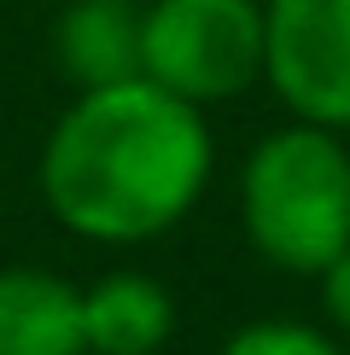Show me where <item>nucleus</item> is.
I'll return each instance as SVG.
<instances>
[{
  "label": "nucleus",
  "mask_w": 350,
  "mask_h": 355,
  "mask_svg": "<svg viewBox=\"0 0 350 355\" xmlns=\"http://www.w3.org/2000/svg\"><path fill=\"white\" fill-rule=\"evenodd\" d=\"M204 111L152 76L82 87L41 146V198L58 227L99 245H140L181 221L210 187Z\"/></svg>",
  "instance_id": "obj_1"
},
{
  "label": "nucleus",
  "mask_w": 350,
  "mask_h": 355,
  "mask_svg": "<svg viewBox=\"0 0 350 355\" xmlns=\"http://www.w3.org/2000/svg\"><path fill=\"white\" fill-rule=\"evenodd\" d=\"M240 221L262 262L321 274L350 250V152L333 128L286 123L240 169Z\"/></svg>",
  "instance_id": "obj_2"
},
{
  "label": "nucleus",
  "mask_w": 350,
  "mask_h": 355,
  "mask_svg": "<svg viewBox=\"0 0 350 355\" xmlns=\"http://www.w3.org/2000/svg\"><path fill=\"white\" fill-rule=\"evenodd\" d=\"M269 18L262 0H152L140 35V76L187 105H222L262 82Z\"/></svg>",
  "instance_id": "obj_3"
},
{
  "label": "nucleus",
  "mask_w": 350,
  "mask_h": 355,
  "mask_svg": "<svg viewBox=\"0 0 350 355\" xmlns=\"http://www.w3.org/2000/svg\"><path fill=\"white\" fill-rule=\"evenodd\" d=\"M262 76L298 123L350 128V0H269Z\"/></svg>",
  "instance_id": "obj_4"
},
{
  "label": "nucleus",
  "mask_w": 350,
  "mask_h": 355,
  "mask_svg": "<svg viewBox=\"0 0 350 355\" xmlns=\"http://www.w3.org/2000/svg\"><path fill=\"white\" fill-rule=\"evenodd\" d=\"M140 35H146V6L140 0H70L53 29L58 70L82 87H111L140 76Z\"/></svg>",
  "instance_id": "obj_5"
},
{
  "label": "nucleus",
  "mask_w": 350,
  "mask_h": 355,
  "mask_svg": "<svg viewBox=\"0 0 350 355\" xmlns=\"http://www.w3.org/2000/svg\"><path fill=\"white\" fill-rule=\"evenodd\" d=\"M0 355H88L82 291L53 268H0Z\"/></svg>",
  "instance_id": "obj_6"
},
{
  "label": "nucleus",
  "mask_w": 350,
  "mask_h": 355,
  "mask_svg": "<svg viewBox=\"0 0 350 355\" xmlns=\"http://www.w3.org/2000/svg\"><path fill=\"white\" fill-rule=\"evenodd\" d=\"M88 355H158L175 332V303L164 279L140 268H117L82 291Z\"/></svg>",
  "instance_id": "obj_7"
},
{
  "label": "nucleus",
  "mask_w": 350,
  "mask_h": 355,
  "mask_svg": "<svg viewBox=\"0 0 350 355\" xmlns=\"http://www.w3.org/2000/svg\"><path fill=\"white\" fill-rule=\"evenodd\" d=\"M222 355H339V344L310 320H251L222 344Z\"/></svg>",
  "instance_id": "obj_8"
},
{
  "label": "nucleus",
  "mask_w": 350,
  "mask_h": 355,
  "mask_svg": "<svg viewBox=\"0 0 350 355\" xmlns=\"http://www.w3.org/2000/svg\"><path fill=\"white\" fill-rule=\"evenodd\" d=\"M315 279H321V309H327V320L350 338V250L339 262H327Z\"/></svg>",
  "instance_id": "obj_9"
}]
</instances>
